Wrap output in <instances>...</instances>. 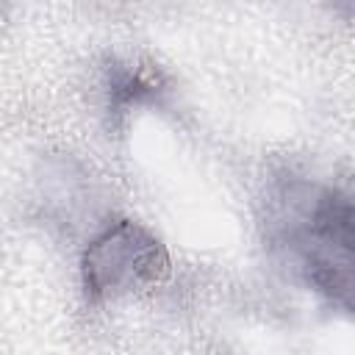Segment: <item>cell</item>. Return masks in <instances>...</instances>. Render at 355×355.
<instances>
[{
	"mask_svg": "<svg viewBox=\"0 0 355 355\" xmlns=\"http://www.w3.org/2000/svg\"><path fill=\"white\" fill-rule=\"evenodd\" d=\"M161 92L158 72H147L141 67L116 64L108 69V111L128 114L144 103H153Z\"/></svg>",
	"mask_w": 355,
	"mask_h": 355,
	"instance_id": "obj_3",
	"label": "cell"
},
{
	"mask_svg": "<svg viewBox=\"0 0 355 355\" xmlns=\"http://www.w3.org/2000/svg\"><path fill=\"white\" fill-rule=\"evenodd\" d=\"M169 275L161 239L133 219L108 222L83 250L80 283L92 305L150 288Z\"/></svg>",
	"mask_w": 355,
	"mask_h": 355,
	"instance_id": "obj_2",
	"label": "cell"
},
{
	"mask_svg": "<svg viewBox=\"0 0 355 355\" xmlns=\"http://www.w3.org/2000/svg\"><path fill=\"white\" fill-rule=\"evenodd\" d=\"M280 236L302 280L333 308L355 316V194L338 186L291 183Z\"/></svg>",
	"mask_w": 355,
	"mask_h": 355,
	"instance_id": "obj_1",
	"label": "cell"
}]
</instances>
